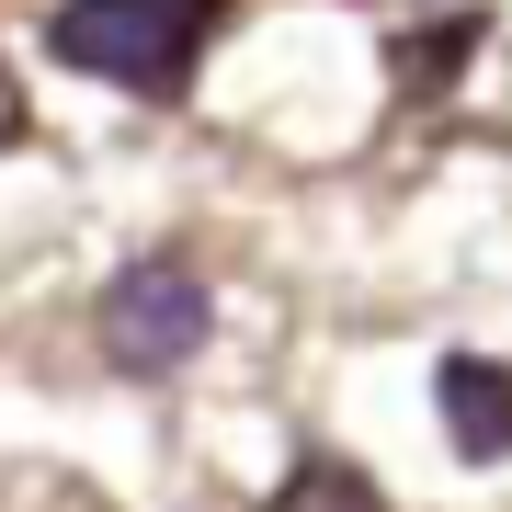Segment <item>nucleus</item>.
Segmentation results:
<instances>
[{
    "label": "nucleus",
    "instance_id": "39448f33",
    "mask_svg": "<svg viewBox=\"0 0 512 512\" xmlns=\"http://www.w3.org/2000/svg\"><path fill=\"white\" fill-rule=\"evenodd\" d=\"M0 148H23V80L0 69Z\"/></svg>",
    "mask_w": 512,
    "mask_h": 512
},
{
    "label": "nucleus",
    "instance_id": "7ed1b4c3",
    "mask_svg": "<svg viewBox=\"0 0 512 512\" xmlns=\"http://www.w3.org/2000/svg\"><path fill=\"white\" fill-rule=\"evenodd\" d=\"M433 399H444V444H456L467 467H501L512 456V365H490V353H444V365H433Z\"/></svg>",
    "mask_w": 512,
    "mask_h": 512
},
{
    "label": "nucleus",
    "instance_id": "20e7f679",
    "mask_svg": "<svg viewBox=\"0 0 512 512\" xmlns=\"http://www.w3.org/2000/svg\"><path fill=\"white\" fill-rule=\"evenodd\" d=\"M274 512H387V490H376L353 456H308V467L274 490Z\"/></svg>",
    "mask_w": 512,
    "mask_h": 512
},
{
    "label": "nucleus",
    "instance_id": "f257e3e1",
    "mask_svg": "<svg viewBox=\"0 0 512 512\" xmlns=\"http://www.w3.org/2000/svg\"><path fill=\"white\" fill-rule=\"evenodd\" d=\"M217 23H228V0H57L46 46L80 80H114L137 103H183L205 46H217Z\"/></svg>",
    "mask_w": 512,
    "mask_h": 512
},
{
    "label": "nucleus",
    "instance_id": "f03ea898",
    "mask_svg": "<svg viewBox=\"0 0 512 512\" xmlns=\"http://www.w3.org/2000/svg\"><path fill=\"white\" fill-rule=\"evenodd\" d=\"M92 342H103V365L114 376H183L205 342H217V296H205V274L183 251H148L126 262V274L103 285V308H92Z\"/></svg>",
    "mask_w": 512,
    "mask_h": 512
}]
</instances>
